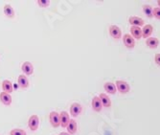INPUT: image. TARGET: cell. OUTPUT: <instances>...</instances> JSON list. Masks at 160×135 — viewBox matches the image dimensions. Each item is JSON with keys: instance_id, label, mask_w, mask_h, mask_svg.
Segmentation results:
<instances>
[{"instance_id": "cell-1", "label": "cell", "mask_w": 160, "mask_h": 135, "mask_svg": "<svg viewBox=\"0 0 160 135\" xmlns=\"http://www.w3.org/2000/svg\"><path fill=\"white\" fill-rule=\"evenodd\" d=\"M116 88H117L118 91L121 93V94H127L130 91V86L129 84L125 82V81H116Z\"/></svg>"}, {"instance_id": "cell-2", "label": "cell", "mask_w": 160, "mask_h": 135, "mask_svg": "<svg viewBox=\"0 0 160 135\" xmlns=\"http://www.w3.org/2000/svg\"><path fill=\"white\" fill-rule=\"evenodd\" d=\"M38 126H39V118L38 115L34 114V115H31V117L29 118L28 120V127L31 130L33 131H36L38 128Z\"/></svg>"}, {"instance_id": "cell-3", "label": "cell", "mask_w": 160, "mask_h": 135, "mask_svg": "<svg viewBox=\"0 0 160 135\" xmlns=\"http://www.w3.org/2000/svg\"><path fill=\"white\" fill-rule=\"evenodd\" d=\"M49 120L50 123L52 125L53 128H59L61 126V120H60V114L56 112V111H52L49 114Z\"/></svg>"}, {"instance_id": "cell-4", "label": "cell", "mask_w": 160, "mask_h": 135, "mask_svg": "<svg viewBox=\"0 0 160 135\" xmlns=\"http://www.w3.org/2000/svg\"><path fill=\"white\" fill-rule=\"evenodd\" d=\"M109 35L114 39H120L122 38V31L121 29L116 25H110L109 26Z\"/></svg>"}, {"instance_id": "cell-5", "label": "cell", "mask_w": 160, "mask_h": 135, "mask_svg": "<svg viewBox=\"0 0 160 135\" xmlns=\"http://www.w3.org/2000/svg\"><path fill=\"white\" fill-rule=\"evenodd\" d=\"M123 42L125 44V46L128 49H133L135 46V40L129 34H126L123 37Z\"/></svg>"}, {"instance_id": "cell-6", "label": "cell", "mask_w": 160, "mask_h": 135, "mask_svg": "<svg viewBox=\"0 0 160 135\" xmlns=\"http://www.w3.org/2000/svg\"><path fill=\"white\" fill-rule=\"evenodd\" d=\"M82 110V108L80 103L78 102H74V103H72L71 104V107H70V114L72 117H77L81 114Z\"/></svg>"}, {"instance_id": "cell-7", "label": "cell", "mask_w": 160, "mask_h": 135, "mask_svg": "<svg viewBox=\"0 0 160 135\" xmlns=\"http://www.w3.org/2000/svg\"><path fill=\"white\" fill-rule=\"evenodd\" d=\"M21 69L23 71V73L25 74V76H31V75L34 73V66L30 62H25L22 63Z\"/></svg>"}, {"instance_id": "cell-8", "label": "cell", "mask_w": 160, "mask_h": 135, "mask_svg": "<svg viewBox=\"0 0 160 135\" xmlns=\"http://www.w3.org/2000/svg\"><path fill=\"white\" fill-rule=\"evenodd\" d=\"M91 104H92L93 110L96 111V112H101L102 109H103V104H102V102H101L100 98L97 97V96L93 97L92 102H91Z\"/></svg>"}, {"instance_id": "cell-9", "label": "cell", "mask_w": 160, "mask_h": 135, "mask_svg": "<svg viewBox=\"0 0 160 135\" xmlns=\"http://www.w3.org/2000/svg\"><path fill=\"white\" fill-rule=\"evenodd\" d=\"M153 32V27L151 24H147V25H144L143 29H142V38H151V35Z\"/></svg>"}, {"instance_id": "cell-10", "label": "cell", "mask_w": 160, "mask_h": 135, "mask_svg": "<svg viewBox=\"0 0 160 135\" xmlns=\"http://www.w3.org/2000/svg\"><path fill=\"white\" fill-rule=\"evenodd\" d=\"M130 36H132L134 39H140L142 38V29L140 27L132 26L130 27Z\"/></svg>"}, {"instance_id": "cell-11", "label": "cell", "mask_w": 160, "mask_h": 135, "mask_svg": "<svg viewBox=\"0 0 160 135\" xmlns=\"http://www.w3.org/2000/svg\"><path fill=\"white\" fill-rule=\"evenodd\" d=\"M99 98H100V100H101V102H102V104H103V107H104V108H108L111 107V100H110V98H109L107 94H105V93H101L100 96H99Z\"/></svg>"}, {"instance_id": "cell-12", "label": "cell", "mask_w": 160, "mask_h": 135, "mask_svg": "<svg viewBox=\"0 0 160 135\" xmlns=\"http://www.w3.org/2000/svg\"><path fill=\"white\" fill-rule=\"evenodd\" d=\"M66 128H67V131L69 132V134H75L77 132V128H78L77 122L74 119H70Z\"/></svg>"}, {"instance_id": "cell-13", "label": "cell", "mask_w": 160, "mask_h": 135, "mask_svg": "<svg viewBox=\"0 0 160 135\" xmlns=\"http://www.w3.org/2000/svg\"><path fill=\"white\" fill-rule=\"evenodd\" d=\"M18 86L22 89H26L29 86V81L28 78L25 76V75H19L18 79Z\"/></svg>"}, {"instance_id": "cell-14", "label": "cell", "mask_w": 160, "mask_h": 135, "mask_svg": "<svg viewBox=\"0 0 160 135\" xmlns=\"http://www.w3.org/2000/svg\"><path fill=\"white\" fill-rule=\"evenodd\" d=\"M60 120H61V126L62 128H66L70 119H69V114L66 111H62L60 114Z\"/></svg>"}, {"instance_id": "cell-15", "label": "cell", "mask_w": 160, "mask_h": 135, "mask_svg": "<svg viewBox=\"0 0 160 135\" xmlns=\"http://www.w3.org/2000/svg\"><path fill=\"white\" fill-rule=\"evenodd\" d=\"M146 44L147 46L151 49H156L158 44H159V39L157 38H149L146 39Z\"/></svg>"}, {"instance_id": "cell-16", "label": "cell", "mask_w": 160, "mask_h": 135, "mask_svg": "<svg viewBox=\"0 0 160 135\" xmlns=\"http://www.w3.org/2000/svg\"><path fill=\"white\" fill-rule=\"evenodd\" d=\"M128 22H129V24H132V26H136V27H140V26L145 25L144 20L138 17H130L128 18Z\"/></svg>"}, {"instance_id": "cell-17", "label": "cell", "mask_w": 160, "mask_h": 135, "mask_svg": "<svg viewBox=\"0 0 160 135\" xmlns=\"http://www.w3.org/2000/svg\"><path fill=\"white\" fill-rule=\"evenodd\" d=\"M2 89H3V92H6L8 94L12 93V90H13V85H12V82L9 81V80L3 81V82H2Z\"/></svg>"}, {"instance_id": "cell-18", "label": "cell", "mask_w": 160, "mask_h": 135, "mask_svg": "<svg viewBox=\"0 0 160 135\" xmlns=\"http://www.w3.org/2000/svg\"><path fill=\"white\" fill-rule=\"evenodd\" d=\"M104 88L108 94H116V91H117V88H116V85L113 82H108L104 84Z\"/></svg>"}, {"instance_id": "cell-19", "label": "cell", "mask_w": 160, "mask_h": 135, "mask_svg": "<svg viewBox=\"0 0 160 135\" xmlns=\"http://www.w3.org/2000/svg\"><path fill=\"white\" fill-rule=\"evenodd\" d=\"M0 100H1V102L5 104V106H10L12 103V97L10 94H8L6 92L0 93Z\"/></svg>"}, {"instance_id": "cell-20", "label": "cell", "mask_w": 160, "mask_h": 135, "mask_svg": "<svg viewBox=\"0 0 160 135\" xmlns=\"http://www.w3.org/2000/svg\"><path fill=\"white\" fill-rule=\"evenodd\" d=\"M4 13H5V16L9 18H14V11L10 4H6L4 6Z\"/></svg>"}, {"instance_id": "cell-21", "label": "cell", "mask_w": 160, "mask_h": 135, "mask_svg": "<svg viewBox=\"0 0 160 135\" xmlns=\"http://www.w3.org/2000/svg\"><path fill=\"white\" fill-rule=\"evenodd\" d=\"M143 12L149 18L153 17V8L151 5H143Z\"/></svg>"}, {"instance_id": "cell-22", "label": "cell", "mask_w": 160, "mask_h": 135, "mask_svg": "<svg viewBox=\"0 0 160 135\" xmlns=\"http://www.w3.org/2000/svg\"><path fill=\"white\" fill-rule=\"evenodd\" d=\"M10 135H27L26 131L21 128H13L11 130Z\"/></svg>"}, {"instance_id": "cell-23", "label": "cell", "mask_w": 160, "mask_h": 135, "mask_svg": "<svg viewBox=\"0 0 160 135\" xmlns=\"http://www.w3.org/2000/svg\"><path fill=\"white\" fill-rule=\"evenodd\" d=\"M38 4L41 8H46L50 5V0H38Z\"/></svg>"}, {"instance_id": "cell-24", "label": "cell", "mask_w": 160, "mask_h": 135, "mask_svg": "<svg viewBox=\"0 0 160 135\" xmlns=\"http://www.w3.org/2000/svg\"><path fill=\"white\" fill-rule=\"evenodd\" d=\"M153 17L156 19L160 20V8H153Z\"/></svg>"}, {"instance_id": "cell-25", "label": "cell", "mask_w": 160, "mask_h": 135, "mask_svg": "<svg viewBox=\"0 0 160 135\" xmlns=\"http://www.w3.org/2000/svg\"><path fill=\"white\" fill-rule=\"evenodd\" d=\"M154 62L157 65L160 66V54H155L154 56Z\"/></svg>"}, {"instance_id": "cell-26", "label": "cell", "mask_w": 160, "mask_h": 135, "mask_svg": "<svg viewBox=\"0 0 160 135\" xmlns=\"http://www.w3.org/2000/svg\"><path fill=\"white\" fill-rule=\"evenodd\" d=\"M60 135H71V134H69V133H67V132H61Z\"/></svg>"}, {"instance_id": "cell-27", "label": "cell", "mask_w": 160, "mask_h": 135, "mask_svg": "<svg viewBox=\"0 0 160 135\" xmlns=\"http://www.w3.org/2000/svg\"><path fill=\"white\" fill-rule=\"evenodd\" d=\"M157 5H158V8H160V0H158V1H157Z\"/></svg>"}]
</instances>
